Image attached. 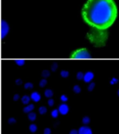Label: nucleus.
Returning <instances> with one entry per match:
<instances>
[{
	"label": "nucleus",
	"instance_id": "1",
	"mask_svg": "<svg viewBox=\"0 0 119 134\" xmlns=\"http://www.w3.org/2000/svg\"><path fill=\"white\" fill-rule=\"evenodd\" d=\"M84 21L98 29H106L114 24L117 8L114 0H88L82 9Z\"/></svg>",
	"mask_w": 119,
	"mask_h": 134
},
{
	"label": "nucleus",
	"instance_id": "2",
	"mask_svg": "<svg viewBox=\"0 0 119 134\" xmlns=\"http://www.w3.org/2000/svg\"><path fill=\"white\" fill-rule=\"evenodd\" d=\"M91 54L86 48L77 50L71 55V58L73 59H88L91 58Z\"/></svg>",
	"mask_w": 119,
	"mask_h": 134
},
{
	"label": "nucleus",
	"instance_id": "3",
	"mask_svg": "<svg viewBox=\"0 0 119 134\" xmlns=\"http://www.w3.org/2000/svg\"><path fill=\"white\" fill-rule=\"evenodd\" d=\"M10 31V27L7 22L5 20L2 21L1 23V37L4 38L8 35V32Z\"/></svg>",
	"mask_w": 119,
	"mask_h": 134
},
{
	"label": "nucleus",
	"instance_id": "4",
	"mask_svg": "<svg viewBox=\"0 0 119 134\" xmlns=\"http://www.w3.org/2000/svg\"><path fill=\"white\" fill-rule=\"evenodd\" d=\"M59 113L61 114V115H66L69 112V107H68V105L67 104L62 103L59 107Z\"/></svg>",
	"mask_w": 119,
	"mask_h": 134
},
{
	"label": "nucleus",
	"instance_id": "5",
	"mask_svg": "<svg viewBox=\"0 0 119 134\" xmlns=\"http://www.w3.org/2000/svg\"><path fill=\"white\" fill-rule=\"evenodd\" d=\"M79 134H93V131L90 127L87 126H82L78 130Z\"/></svg>",
	"mask_w": 119,
	"mask_h": 134
},
{
	"label": "nucleus",
	"instance_id": "6",
	"mask_svg": "<svg viewBox=\"0 0 119 134\" xmlns=\"http://www.w3.org/2000/svg\"><path fill=\"white\" fill-rule=\"evenodd\" d=\"M93 77H94L93 73L91 72V71H88V72H86L84 74L83 80L86 83H89L93 80Z\"/></svg>",
	"mask_w": 119,
	"mask_h": 134
},
{
	"label": "nucleus",
	"instance_id": "7",
	"mask_svg": "<svg viewBox=\"0 0 119 134\" xmlns=\"http://www.w3.org/2000/svg\"><path fill=\"white\" fill-rule=\"evenodd\" d=\"M30 97H31V100L34 101V102H38V101H40V100L41 98V95L38 92H34L31 94Z\"/></svg>",
	"mask_w": 119,
	"mask_h": 134
},
{
	"label": "nucleus",
	"instance_id": "8",
	"mask_svg": "<svg viewBox=\"0 0 119 134\" xmlns=\"http://www.w3.org/2000/svg\"><path fill=\"white\" fill-rule=\"evenodd\" d=\"M34 109V104H28L23 108V112L25 113H29Z\"/></svg>",
	"mask_w": 119,
	"mask_h": 134
},
{
	"label": "nucleus",
	"instance_id": "9",
	"mask_svg": "<svg viewBox=\"0 0 119 134\" xmlns=\"http://www.w3.org/2000/svg\"><path fill=\"white\" fill-rule=\"evenodd\" d=\"M31 97H29L28 95H24L22 98H21V101L24 105H27L31 101Z\"/></svg>",
	"mask_w": 119,
	"mask_h": 134
},
{
	"label": "nucleus",
	"instance_id": "10",
	"mask_svg": "<svg viewBox=\"0 0 119 134\" xmlns=\"http://www.w3.org/2000/svg\"><path fill=\"white\" fill-rule=\"evenodd\" d=\"M45 97L48 98H50L51 97L53 96V95H54V92H53V91H52V89H46L45 91Z\"/></svg>",
	"mask_w": 119,
	"mask_h": 134
},
{
	"label": "nucleus",
	"instance_id": "11",
	"mask_svg": "<svg viewBox=\"0 0 119 134\" xmlns=\"http://www.w3.org/2000/svg\"><path fill=\"white\" fill-rule=\"evenodd\" d=\"M36 114L35 113H32V112H31V113H29V115H28V119H29L30 121H31V122L35 121V120L36 119Z\"/></svg>",
	"mask_w": 119,
	"mask_h": 134
},
{
	"label": "nucleus",
	"instance_id": "12",
	"mask_svg": "<svg viewBox=\"0 0 119 134\" xmlns=\"http://www.w3.org/2000/svg\"><path fill=\"white\" fill-rule=\"evenodd\" d=\"M59 109H54L51 112V115H52L53 118H57V117L59 116Z\"/></svg>",
	"mask_w": 119,
	"mask_h": 134
},
{
	"label": "nucleus",
	"instance_id": "13",
	"mask_svg": "<svg viewBox=\"0 0 119 134\" xmlns=\"http://www.w3.org/2000/svg\"><path fill=\"white\" fill-rule=\"evenodd\" d=\"M91 122V119L88 116H84L82 118V123L85 125H87L90 123Z\"/></svg>",
	"mask_w": 119,
	"mask_h": 134
},
{
	"label": "nucleus",
	"instance_id": "14",
	"mask_svg": "<svg viewBox=\"0 0 119 134\" xmlns=\"http://www.w3.org/2000/svg\"><path fill=\"white\" fill-rule=\"evenodd\" d=\"M42 77L43 78H47L50 76V71H48V70H45V71H42Z\"/></svg>",
	"mask_w": 119,
	"mask_h": 134
},
{
	"label": "nucleus",
	"instance_id": "15",
	"mask_svg": "<svg viewBox=\"0 0 119 134\" xmlns=\"http://www.w3.org/2000/svg\"><path fill=\"white\" fill-rule=\"evenodd\" d=\"M29 131H30L31 132H32V133H35L37 131V129H38V127H37V126L35 124H31V125L29 126Z\"/></svg>",
	"mask_w": 119,
	"mask_h": 134
},
{
	"label": "nucleus",
	"instance_id": "16",
	"mask_svg": "<svg viewBox=\"0 0 119 134\" xmlns=\"http://www.w3.org/2000/svg\"><path fill=\"white\" fill-rule=\"evenodd\" d=\"M73 90L74 92L75 93V94H79V93L81 92V91H82V89L81 87L77 85H75L73 88Z\"/></svg>",
	"mask_w": 119,
	"mask_h": 134
},
{
	"label": "nucleus",
	"instance_id": "17",
	"mask_svg": "<svg viewBox=\"0 0 119 134\" xmlns=\"http://www.w3.org/2000/svg\"><path fill=\"white\" fill-rule=\"evenodd\" d=\"M47 109L45 106H41L38 109V112L41 115H45L47 113Z\"/></svg>",
	"mask_w": 119,
	"mask_h": 134
},
{
	"label": "nucleus",
	"instance_id": "18",
	"mask_svg": "<svg viewBox=\"0 0 119 134\" xmlns=\"http://www.w3.org/2000/svg\"><path fill=\"white\" fill-rule=\"evenodd\" d=\"M60 75H61V76L63 77H64V78H66L69 76V75H70V73L68 71H66V70H63L61 71L60 73Z\"/></svg>",
	"mask_w": 119,
	"mask_h": 134
},
{
	"label": "nucleus",
	"instance_id": "19",
	"mask_svg": "<svg viewBox=\"0 0 119 134\" xmlns=\"http://www.w3.org/2000/svg\"><path fill=\"white\" fill-rule=\"evenodd\" d=\"M47 83V80L45 78H43V79H42L40 81V83H39V86L41 87H45V86H46Z\"/></svg>",
	"mask_w": 119,
	"mask_h": 134
},
{
	"label": "nucleus",
	"instance_id": "20",
	"mask_svg": "<svg viewBox=\"0 0 119 134\" xmlns=\"http://www.w3.org/2000/svg\"><path fill=\"white\" fill-rule=\"evenodd\" d=\"M24 87L25 89H31L34 88V85L31 83H26L25 84Z\"/></svg>",
	"mask_w": 119,
	"mask_h": 134
},
{
	"label": "nucleus",
	"instance_id": "21",
	"mask_svg": "<svg viewBox=\"0 0 119 134\" xmlns=\"http://www.w3.org/2000/svg\"><path fill=\"white\" fill-rule=\"evenodd\" d=\"M16 64L19 67H22L25 64V61L24 59H17L16 61Z\"/></svg>",
	"mask_w": 119,
	"mask_h": 134
},
{
	"label": "nucleus",
	"instance_id": "22",
	"mask_svg": "<svg viewBox=\"0 0 119 134\" xmlns=\"http://www.w3.org/2000/svg\"><path fill=\"white\" fill-rule=\"evenodd\" d=\"M84 74L82 72H81V71H79V72H78L77 73V75H76V77H77V79L79 80H82L84 79Z\"/></svg>",
	"mask_w": 119,
	"mask_h": 134
},
{
	"label": "nucleus",
	"instance_id": "23",
	"mask_svg": "<svg viewBox=\"0 0 119 134\" xmlns=\"http://www.w3.org/2000/svg\"><path fill=\"white\" fill-rule=\"evenodd\" d=\"M95 83H90L88 87V91H89V92H92V91L93 90V89H94V87H95Z\"/></svg>",
	"mask_w": 119,
	"mask_h": 134
},
{
	"label": "nucleus",
	"instance_id": "24",
	"mask_svg": "<svg viewBox=\"0 0 119 134\" xmlns=\"http://www.w3.org/2000/svg\"><path fill=\"white\" fill-rule=\"evenodd\" d=\"M57 68H58V64L57 62H54V63L52 64V66H51V70L52 71H55L57 69Z\"/></svg>",
	"mask_w": 119,
	"mask_h": 134
},
{
	"label": "nucleus",
	"instance_id": "25",
	"mask_svg": "<svg viewBox=\"0 0 119 134\" xmlns=\"http://www.w3.org/2000/svg\"><path fill=\"white\" fill-rule=\"evenodd\" d=\"M16 119L14 117H10V119H8V123L9 124H14L16 123Z\"/></svg>",
	"mask_w": 119,
	"mask_h": 134
},
{
	"label": "nucleus",
	"instance_id": "26",
	"mask_svg": "<svg viewBox=\"0 0 119 134\" xmlns=\"http://www.w3.org/2000/svg\"><path fill=\"white\" fill-rule=\"evenodd\" d=\"M47 104H48V105L49 106H50V107H52L54 105V99H52V98H49L48 99V101H47Z\"/></svg>",
	"mask_w": 119,
	"mask_h": 134
},
{
	"label": "nucleus",
	"instance_id": "27",
	"mask_svg": "<svg viewBox=\"0 0 119 134\" xmlns=\"http://www.w3.org/2000/svg\"><path fill=\"white\" fill-rule=\"evenodd\" d=\"M61 98V101H63V103H65V102L68 101V99L67 96H66L65 94H63V95H61V98Z\"/></svg>",
	"mask_w": 119,
	"mask_h": 134
},
{
	"label": "nucleus",
	"instance_id": "28",
	"mask_svg": "<svg viewBox=\"0 0 119 134\" xmlns=\"http://www.w3.org/2000/svg\"><path fill=\"white\" fill-rule=\"evenodd\" d=\"M51 132H52L51 129H49V128H46L43 131V134H51Z\"/></svg>",
	"mask_w": 119,
	"mask_h": 134
},
{
	"label": "nucleus",
	"instance_id": "29",
	"mask_svg": "<svg viewBox=\"0 0 119 134\" xmlns=\"http://www.w3.org/2000/svg\"><path fill=\"white\" fill-rule=\"evenodd\" d=\"M118 83V79H116V77H113V78L111 79V80L110 81L111 85H114V84H116V83Z\"/></svg>",
	"mask_w": 119,
	"mask_h": 134
},
{
	"label": "nucleus",
	"instance_id": "30",
	"mask_svg": "<svg viewBox=\"0 0 119 134\" xmlns=\"http://www.w3.org/2000/svg\"><path fill=\"white\" fill-rule=\"evenodd\" d=\"M13 101H18L19 99H20V95L19 94H15L14 96H13Z\"/></svg>",
	"mask_w": 119,
	"mask_h": 134
},
{
	"label": "nucleus",
	"instance_id": "31",
	"mask_svg": "<svg viewBox=\"0 0 119 134\" xmlns=\"http://www.w3.org/2000/svg\"><path fill=\"white\" fill-rule=\"evenodd\" d=\"M16 83L17 85H21L22 84V80H21L20 78H18L16 80Z\"/></svg>",
	"mask_w": 119,
	"mask_h": 134
},
{
	"label": "nucleus",
	"instance_id": "32",
	"mask_svg": "<svg viewBox=\"0 0 119 134\" xmlns=\"http://www.w3.org/2000/svg\"><path fill=\"white\" fill-rule=\"evenodd\" d=\"M69 134H79V133H78L77 130H76V129H72L70 131Z\"/></svg>",
	"mask_w": 119,
	"mask_h": 134
},
{
	"label": "nucleus",
	"instance_id": "33",
	"mask_svg": "<svg viewBox=\"0 0 119 134\" xmlns=\"http://www.w3.org/2000/svg\"><path fill=\"white\" fill-rule=\"evenodd\" d=\"M117 95H118V96H119V89L118 90V92H117Z\"/></svg>",
	"mask_w": 119,
	"mask_h": 134
}]
</instances>
